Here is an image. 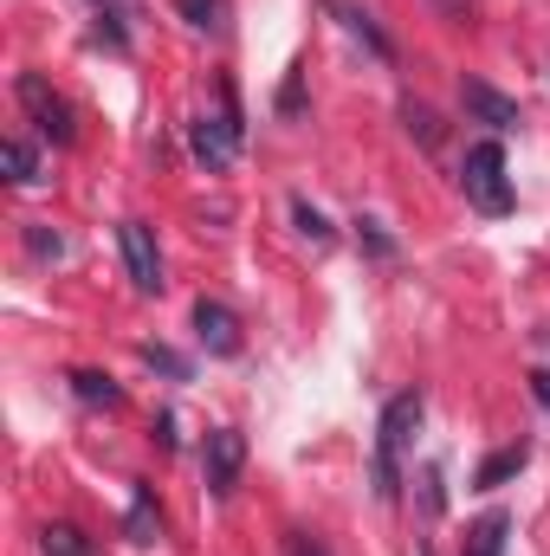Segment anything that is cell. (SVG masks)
Masks as SVG:
<instances>
[{"instance_id":"cell-1","label":"cell","mask_w":550,"mask_h":556,"mask_svg":"<svg viewBox=\"0 0 550 556\" xmlns=\"http://www.w3.org/2000/svg\"><path fill=\"white\" fill-rule=\"evenodd\" d=\"M421 415H427L421 389H402V395L383 408V420H376V472H370V479H376V498H383V505L402 492V453H409Z\"/></svg>"},{"instance_id":"cell-2","label":"cell","mask_w":550,"mask_h":556,"mask_svg":"<svg viewBox=\"0 0 550 556\" xmlns=\"http://www.w3.org/2000/svg\"><path fill=\"white\" fill-rule=\"evenodd\" d=\"M460 188H466V201L479 207V214H512L518 207V194H512V181H505V142L486 137L466 149V162H460Z\"/></svg>"},{"instance_id":"cell-3","label":"cell","mask_w":550,"mask_h":556,"mask_svg":"<svg viewBox=\"0 0 550 556\" xmlns=\"http://www.w3.org/2000/svg\"><path fill=\"white\" fill-rule=\"evenodd\" d=\"M240 137H247V117H240V98L234 85H221V117H195L188 124V149L208 175H227L234 155H240Z\"/></svg>"},{"instance_id":"cell-4","label":"cell","mask_w":550,"mask_h":556,"mask_svg":"<svg viewBox=\"0 0 550 556\" xmlns=\"http://www.w3.org/2000/svg\"><path fill=\"white\" fill-rule=\"evenodd\" d=\"M13 98L26 104V117L39 124V137H46V142H59V149H65V142H78V117H72V104H65V98H59L39 72H20Z\"/></svg>"},{"instance_id":"cell-5","label":"cell","mask_w":550,"mask_h":556,"mask_svg":"<svg viewBox=\"0 0 550 556\" xmlns=\"http://www.w3.org/2000/svg\"><path fill=\"white\" fill-rule=\"evenodd\" d=\"M240 466H247V433H240V427H214L208 446H201V479H208V492L227 498V492L240 485Z\"/></svg>"},{"instance_id":"cell-6","label":"cell","mask_w":550,"mask_h":556,"mask_svg":"<svg viewBox=\"0 0 550 556\" xmlns=\"http://www.w3.org/2000/svg\"><path fill=\"white\" fill-rule=\"evenodd\" d=\"M117 247H124L130 285H137L142 298H155V291H162V253H155V233H149L142 220H124V227H117Z\"/></svg>"},{"instance_id":"cell-7","label":"cell","mask_w":550,"mask_h":556,"mask_svg":"<svg viewBox=\"0 0 550 556\" xmlns=\"http://www.w3.org/2000/svg\"><path fill=\"white\" fill-rule=\"evenodd\" d=\"M195 337L208 356H240V317L214 298H195Z\"/></svg>"},{"instance_id":"cell-8","label":"cell","mask_w":550,"mask_h":556,"mask_svg":"<svg viewBox=\"0 0 550 556\" xmlns=\"http://www.w3.org/2000/svg\"><path fill=\"white\" fill-rule=\"evenodd\" d=\"M460 98H466V111H473V117H479V124H492V130H499V137H505V130H518V124H525V117H518V104H512V98H505V91H492V85H486V78H466V85H460Z\"/></svg>"},{"instance_id":"cell-9","label":"cell","mask_w":550,"mask_h":556,"mask_svg":"<svg viewBox=\"0 0 550 556\" xmlns=\"http://www.w3.org/2000/svg\"><path fill=\"white\" fill-rule=\"evenodd\" d=\"M525 466H532V440H512V446H499V453L473 472V485H479V492H499V485H505V479H518Z\"/></svg>"},{"instance_id":"cell-10","label":"cell","mask_w":550,"mask_h":556,"mask_svg":"<svg viewBox=\"0 0 550 556\" xmlns=\"http://www.w3.org/2000/svg\"><path fill=\"white\" fill-rule=\"evenodd\" d=\"M324 7H330V13L343 20V33H357V39H363V46H370L376 59H396V39H389V33H383V26H376V20H370L363 7H343V0H324Z\"/></svg>"},{"instance_id":"cell-11","label":"cell","mask_w":550,"mask_h":556,"mask_svg":"<svg viewBox=\"0 0 550 556\" xmlns=\"http://www.w3.org/2000/svg\"><path fill=\"white\" fill-rule=\"evenodd\" d=\"M505 544H512V518H505V511H486V518L466 531V551L460 556H505Z\"/></svg>"},{"instance_id":"cell-12","label":"cell","mask_w":550,"mask_h":556,"mask_svg":"<svg viewBox=\"0 0 550 556\" xmlns=\"http://www.w3.org/2000/svg\"><path fill=\"white\" fill-rule=\"evenodd\" d=\"M124 538H130V544H155V538H162V511H155V492H149V485H137V492H130Z\"/></svg>"},{"instance_id":"cell-13","label":"cell","mask_w":550,"mask_h":556,"mask_svg":"<svg viewBox=\"0 0 550 556\" xmlns=\"http://www.w3.org/2000/svg\"><path fill=\"white\" fill-rule=\"evenodd\" d=\"M72 395L85 408H124V389L104 376V369H72Z\"/></svg>"},{"instance_id":"cell-14","label":"cell","mask_w":550,"mask_h":556,"mask_svg":"<svg viewBox=\"0 0 550 556\" xmlns=\"http://www.w3.org/2000/svg\"><path fill=\"white\" fill-rule=\"evenodd\" d=\"M0 162H7V181H20V188H33V181H39V149H33L26 137L0 142Z\"/></svg>"},{"instance_id":"cell-15","label":"cell","mask_w":550,"mask_h":556,"mask_svg":"<svg viewBox=\"0 0 550 556\" xmlns=\"http://www.w3.org/2000/svg\"><path fill=\"white\" fill-rule=\"evenodd\" d=\"M402 124H409V137L421 142V149H440V137H447V130H440V117H434L421 98H402Z\"/></svg>"},{"instance_id":"cell-16","label":"cell","mask_w":550,"mask_h":556,"mask_svg":"<svg viewBox=\"0 0 550 556\" xmlns=\"http://www.w3.org/2000/svg\"><path fill=\"white\" fill-rule=\"evenodd\" d=\"M39 551H46V556H91V538H85L78 525H46Z\"/></svg>"},{"instance_id":"cell-17","label":"cell","mask_w":550,"mask_h":556,"mask_svg":"<svg viewBox=\"0 0 550 556\" xmlns=\"http://www.w3.org/2000/svg\"><path fill=\"white\" fill-rule=\"evenodd\" d=\"M291 220H298V233H304L311 247H330V220H324L311 201H291Z\"/></svg>"},{"instance_id":"cell-18","label":"cell","mask_w":550,"mask_h":556,"mask_svg":"<svg viewBox=\"0 0 550 556\" xmlns=\"http://www.w3.org/2000/svg\"><path fill=\"white\" fill-rule=\"evenodd\" d=\"M182 7V20L188 26H201V33H221V13H227V0H175Z\"/></svg>"},{"instance_id":"cell-19","label":"cell","mask_w":550,"mask_h":556,"mask_svg":"<svg viewBox=\"0 0 550 556\" xmlns=\"http://www.w3.org/2000/svg\"><path fill=\"white\" fill-rule=\"evenodd\" d=\"M26 253H33V260H65V240H59L52 227L33 220V227H26Z\"/></svg>"},{"instance_id":"cell-20","label":"cell","mask_w":550,"mask_h":556,"mask_svg":"<svg viewBox=\"0 0 550 556\" xmlns=\"http://www.w3.org/2000/svg\"><path fill=\"white\" fill-rule=\"evenodd\" d=\"M142 363H149V369H162L168 382H188V363H182L175 350H162V343H142Z\"/></svg>"},{"instance_id":"cell-21","label":"cell","mask_w":550,"mask_h":556,"mask_svg":"<svg viewBox=\"0 0 550 556\" xmlns=\"http://www.w3.org/2000/svg\"><path fill=\"white\" fill-rule=\"evenodd\" d=\"M357 240H363V247H370L376 260H396V240L383 233V220H357Z\"/></svg>"},{"instance_id":"cell-22","label":"cell","mask_w":550,"mask_h":556,"mask_svg":"<svg viewBox=\"0 0 550 556\" xmlns=\"http://www.w3.org/2000/svg\"><path fill=\"white\" fill-rule=\"evenodd\" d=\"M278 111H285V117H298V111H304V78H298V65H291V72H285V85H278Z\"/></svg>"},{"instance_id":"cell-23","label":"cell","mask_w":550,"mask_h":556,"mask_svg":"<svg viewBox=\"0 0 550 556\" xmlns=\"http://www.w3.org/2000/svg\"><path fill=\"white\" fill-rule=\"evenodd\" d=\"M98 39H104L111 52H130V33H124V20H117V13H104V20H98Z\"/></svg>"},{"instance_id":"cell-24","label":"cell","mask_w":550,"mask_h":556,"mask_svg":"<svg viewBox=\"0 0 550 556\" xmlns=\"http://www.w3.org/2000/svg\"><path fill=\"white\" fill-rule=\"evenodd\" d=\"M285 556H330V551H324L317 538H304V531H291V538H285Z\"/></svg>"},{"instance_id":"cell-25","label":"cell","mask_w":550,"mask_h":556,"mask_svg":"<svg viewBox=\"0 0 550 556\" xmlns=\"http://www.w3.org/2000/svg\"><path fill=\"white\" fill-rule=\"evenodd\" d=\"M175 440H182V433H175V415H155V446L175 453Z\"/></svg>"},{"instance_id":"cell-26","label":"cell","mask_w":550,"mask_h":556,"mask_svg":"<svg viewBox=\"0 0 550 556\" xmlns=\"http://www.w3.org/2000/svg\"><path fill=\"white\" fill-rule=\"evenodd\" d=\"M532 395H538V408H550V369H538V376H532Z\"/></svg>"}]
</instances>
